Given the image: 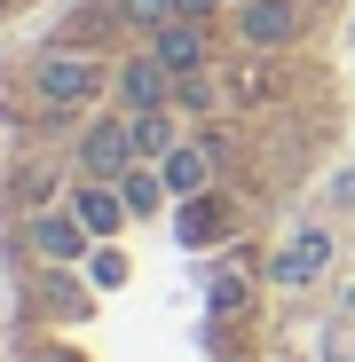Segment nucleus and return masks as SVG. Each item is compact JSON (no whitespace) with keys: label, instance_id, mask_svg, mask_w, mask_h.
Instances as JSON below:
<instances>
[{"label":"nucleus","instance_id":"nucleus-1","mask_svg":"<svg viewBox=\"0 0 355 362\" xmlns=\"http://www.w3.org/2000/svg\"><path fill=\"white\" fill-rule=\"evenodd\" d=\"M95 95H103V71L87 64V55H47V64H40V103L47 110H79Z\"/></svg>","mask_w":355,"mask_h":362},{"label":"nucleus","instance_id":"nucleus-2","mask_svg":"<svg viewBox=\"0 0 355 362\" xmlns=\"http://www.w3.org/2000/svg\"><path fill=\"white\" fill-rule=\"evenodd\" d=\"M79 173L87 181H127L135 173V134L111 127V118H95V127L79 134Z\"/></svg>","mask_w":355,"mask_h":362},{"label":"nucleus","instance_id":"nucleus-3","mask_svg":"<svg viewBox=\"0 0 355 362\" xmlns=\"http://www.w3.org/2000/svg\"><path fill=\"white\" fill-rule=\"evenodd\" d=\"M24 236H32V252L55 260V268H64V260H87V221H79V213H55V205H47V213H32Z\"/></svg>","mask_w":355,"mask_h":362},{"label":"nucleus","instance_id":"nucleus-4","mask_svg":"<svg viewBox=\"0 0 355 362\" xmlns=\"http://www.w3.org/2000/svg\"><path fill=\"white\" fill-rule=\"evenodd\" d=\"M150 55H158V64H166L174 79H190V71L205 64V32H198L190 16H166V24L150 32Z\"/></svg>","mask_w":355,"mask_h":362},{"label":"nucleus","instance_id":"nucleus-5","mask_svg":"<svg viewBox=\"0 0 355 362\" xmlns=\"http://www.w3.org/2000/svg\"><path fill=\"white\" fill-rule=\"evenodd\" d=\"M158 181H166V197H205V181H213V158L198 142H174L158 158Z\"/></svg>","mask_w":355,"mask_h":362},{"label":"nucleus","instance_id":"nucleus-6","mask_svg":"<svg viewBox=\"0 0 355 362\" xmlns=\"http://www.w3.org/2000/svg\"><path fill=\"white\" fill-rule=\"evenodd\" d=\"M324 260H332V236L300 228V236H292V245L269 260V276H276V284H308V276H324Z\"/></svg>","mask_w":355,"mask_h":362},{"label":"nucleus","instance_id":"nucleus-7","mask_svg":"<svg viewBox=\"0 0 355 362\" xmlns=\"http://www.w3.org/2000/svg\"><path fill=\"white\" fill-rule=\"evenodd\" d=\"M292 32H300V8L292 0H245V40L253 47H284Z\"/></svg>","mask_w":355,"mask_h":362},{"label":"nucleus","instance_id":"nucleus-8","mask_svg":"<svg viewBox=\"0 0 355 362\" xmlns=\"http://www.w3.org/2000/svg\"><path fill=\"white\" fill-rule=\"evenodd\" d=\"M221 228H229V205L221 197H182V213H174V236H182V245H221Z\"/></svg>","mask_w":355,"mask_h":362},{"label":"nucleus","instance_id":"nucleus-9","mask_svg":"<svg viewBox=\"0 0 355 362\" xmlns=\"http://www.w3.org/2000/svg\"><path fill=\"white\" fill-rule=\"evenodd\" d=\"M72 213L87 221V236H118V221H127V197H118V181H87V189L72 197Z\"/></svg>","mask_w":355,"mask_h":362},{"label":"nucleus","instance_id":"nucleus-10","mask_svg":"<svg viewBox=\"0 0 355 362\" xmlns=\"http://www.w3.org/2000/svg\"><path fill=\"white\" fill-rule=\"evenodd\" d=\"M118 87H127V103H135V110H166L174 71L158 64V55H142V64H127V71H118Z\"/></svg>","mask_w":355,"mask_h":362},{"label":"nucleus","instance_id":"nucleus-11","mask_svg":"<svg viewBox=\"0 0 355 362\" xmlns=\"http://www.w3.org/2000/svg\"><path fill=\"white\" fill-rule=\"evenodd\" d=\"M127 134H135V158H166V150H174L166 110H135V118H127Z\"/></svg>","mask_w":355,"mask_h":362},{"label":"nucleus","instance_id":"nucleus-12","mask_svg":"<svg viewBox=\"0 0 355 362\" xmlns=\"http://www.w3.org/2000/svg\"><path fill=\"white\" fill-rule=\"evenodd\" d=\"M118 197H127V213H150V205L166 197V181H158V173H127V181H118Z\"/></svg>","mask_w":355,"mask_h":362},{"label":"nucleus","instance_id":"nucleus-13","mask_svg":"<svg viewBox=\"0 0 355 362\" xmlns=\"http://www.w3.org/2000/svg\"><path fill=\"white\" fill-rule=\"evenodd\" d=\"M205 308H213V315H237V308H245V276H213Z\"/></svg>","mask_w":355,"mask_h":362},{"label":"nucleus","instance_id":"nucleus-14","mask_svg":"<svg viewBox=\"0 0 355 362\" xmlns=\"http://www.w3.org/2000/svg\"><path fill=\"white\" fill-rule=\"evenodd\" d=\"M87 276H95L103 291H118V284H127V260H118V252H87Z\"/></svg>","mask_w":355,"mask_h":362},{"label":"nucleus","instance_id":"nucleus-15","mask_svg":"<svg viewBox=\"0 0 355 362\" xmlns=\"http://www.w3.org/2000/svg\"><path fill=\"white\" fill-rule=\"evenodd\" d=\"M118 8H127V16H135V24H150V32H158V24H166V16H174V0H118Z\"/></svg>","mask_w":355,"mask_h":362},{"label":"nucleus","instance_id":"nucleus-16","mask_svg":"<svg viewBox=\"0 0 355 362\" xmlns=\"http://www.w3.org/2000/svg\"><path fill=\"white\" fill-rule=\"evenodd\" d=\"M205 8H213V0H174V16H190V24H198Z\"/></svg>","mask_w":355,"mask_h":362},{"label":"nucleus","instance_id":"nucleus-17","mask_svg":"<svg viewBox=\"0 0 355 362\" xmlns=\"http://www.w3.org/2000/svg\"><path fill=\"white\" fill-rule=\"evenodd\" d=\"M40 362H79V354H40Z\"/></svg>","mask_w":355,"mask_h":362}]
</instances>
